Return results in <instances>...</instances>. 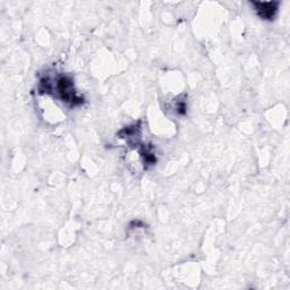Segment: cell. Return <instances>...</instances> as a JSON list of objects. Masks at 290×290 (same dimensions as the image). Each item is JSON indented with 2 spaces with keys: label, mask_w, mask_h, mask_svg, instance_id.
<instances>
[{
  "label": "cell",
  "mask_w": 290,
  "mask_h": 290,
  "mask_svg": "<svg viewBox=\"0 0 290 290\" xmlns=\"http://www.w3.org/2000/svg\"><path fill=\"white\" fill-rule=\"evenodd\" d=\"M259 16L263 19H273L278 11V3H254Z\"/></svg>",
  "instance_id": "1"
}]
</instances>
